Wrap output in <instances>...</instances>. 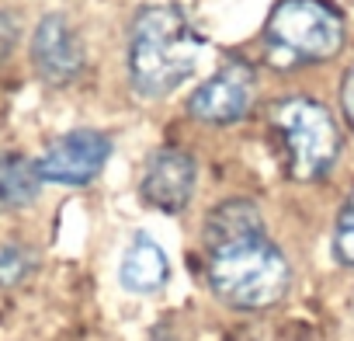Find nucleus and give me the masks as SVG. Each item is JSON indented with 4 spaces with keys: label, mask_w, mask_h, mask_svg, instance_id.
<instances>
[{
    "label": "nucleus",
    "mask_w": 354,
    "mask_h": 341,
    "mask_svg": "<svg viewBox=\"0 0 354 341\" xmlns=\"http://www.w3.org/2000/svg\"><path fill=\"white\" fill-rule=\"evenodd\" d=\"M271 125L285 146L288 175L295 182H316L333 167L340 153V132L333 115L313 98H285L271 112Z\"/></svg>",
    "instance_id": "7ed1b4c3"
},
{
    "label": "nucleus",
    "mask_w": 354,
    "mask_h": 341,
    "mask_svg": "<svg viewBox=\"0 0 354 341\" xmlns=\"http://www.w3.org/2000/svg\"><path fill=\"white\" fill-rule=\"evenodd\" d=\"M15 42H18V21L8 11H0V63L15 53Z\"/></svg>",
    "instance_id": "4468645a"
},
{
    "label": "nucleus",
    "mask_w": 354,
    "mask_h": 341,
    "mask_svg": "<svg viewBox=\"0 0 354 341\" xmlns=\"http://www.w3.org/2000/svg\"><path fill=\"white\" fill-rule=\"evenodd\" d=\"M42 175H39V164L28 160L25 153H8L0 157V213H11V209H25L28 202L39 199L42 189Z\"/></svg>",
    "instance_id": "9b49d317"
},
{
    "label": "nucleus",
    "mask_w": 354,
    "mask_h": 341,
    "mask_svg": "<svg viewBox=\"0 0 354 341\" xmlns=\"http://www.w3.org/2000/svg\"><path fill=\"white\" fill-rule=\"evenodd\" d=\"M209 289L233 310H268L274 306L292 282L285 254L264 237H243L209 251L205 265Z\"/></svg>",
    "instance_id": "f03ea898"
},
{
    "label": "nucleus",
    "mask_w": 354,
    "mask_h": 341,
    "mask_svg": "<svg viewBox=\"0 0 354 341\" xmlns=\"http://www.w3.org/2000/svg\"><path fill=\"white\" fill-rule=\"evenodd\" d=\"M111 157V139L97 129H73L46 146V153L35 160L42 182L56 185H91L101 167Z\"/></svg>",
    "instance_id": "39448f33"
},
{
    "label": "nucleus",
    "mask_w": 354,
    "mask_h": 341,
    "mask_svg": "<svg viewBox=\"0 0 354 341\" xmlns=\"http://www.w3.org/2000/svg\"><path fill=\"white\" fill-rule=\"evenodd\" d=\"M254 70L247 63H226L216 77H209L188 101V112L209 125H230L243 119L254 105Z\"/></svg>",
    "instance_id": "423d86ee"
},
{
    "label": "nucleus",
    "mask_w": 354,
    "mask_h": 341,
    "mask_svg": "<svg viewBox=\"0 0 354 341\" xmlns=\"http://www.w3.org/2000/svg\"><path fill=\"white\" fill-rule=\"evenodd\" d=\"M32 60L42 80L63 87L84 70V42L63 15H46L32 35Z\"/></svg>",
    "instance_id": "6e6552de"
},
{
    "label": "nucleus",
    "mask_w": 354,
    "mask_h": 341,
    "mask_svg": "<svg viewBox=\"0 0 354 341\" xmlns=\"http://www.w3.org/2000/svg\"><path fill=\"white\" fill-rule=\"evenodd\" d=\"M39 258L25 244H0V289H15L35 272Z\"/></svg>",
    "instance_id": "f8f14e48"
},
{
    "label": "nucleus",
    "mask_w": 354,
    "mask_h": 341,
    "mask_svg": "<svg viewBox=\"0 0 354 341\" xmlns=\"http://www.w3.org/2000/svg\"><path fill=\"white\" fill-rule=\"evenodd\" d=\"M198 60L202 39L177 8L149 4L136 15L129 32V77L139 94L163 98L177 91L195 73Z\"/></svg>",
    "instance_id": "f257e3e1"
},
{
    "label": "nucleus",
    "mask_w": 354,
    "mask_h": 341,
    "mask_svg": "<svg viewBox=\"0 0 354 341\" xmlns=\"http://www.w3.org/2000/svg\"><path fill=\"white\" fill-rule=\"evenodd\" d=\"M333 254H337V261L354 265V192H351L347 202L340 206L337 230H333Z\"/></svg>",
    "instance_id": "ddd939ff"
},
{
    "label": "nucleus",
    "mask_w": 354,
    "mask_h": 341,
    "mask_svg": "<svg viewBox=\"0 0 354 341\" xmlns=\"http://www.w3.org/2000/svg\"><path fill=\"white\" fill-rule=\"evenodd\" d=\"M257 234H264V220H261V209L250 199H226L205 220V247L209 251L219 247V244L257 237Z\"/></svg>",
    "instance_id": "9d476101"
},
{
    "label": "nucleus",
    "mask_w": 354,
    "mask_h": 341,
    "mask_svg": "<svg viewBox=\"0 0 354 341\" xmlns=\"http://www.w3.org/2000/svg\"><path fill=\"white\" fill-rule=\"evenodd\" d=\"M340 98H344V112H347V119H351V125H354V67H351L347 77H344V91H340Z\"/></svg>",
    "instance_id": "2eb2a0df"
},
{
    "label": "nucleus",
    "mask_w": 354,
    "mask_h": 341,
    "mask_svg": "<svg viewBox=\"0 0 354 341\" xmlns=\"http://www.w3.org/2000/svg\"><path fill=\"white\" fill-rule=\"evenodd\" d=\"M195 182H198V167L188 153L156 150L142 170L139 192H142L146 206H153L160 213H181L195 195Z\"/></svg>",
    "instance_id": "0eeeda50"
},
{
    "label": "nucleus",
    "mask_w": 354,
    "mask_h": 341,
    "mask_svg": "<svg viewBox=\"0 0 354 341\" xmlns=\"http://www.w3.org/2000/svg\"><path fill=\"white\" fill-rule=\"evenodd\" d=\"M118 282H122L129 292H139V296L160 292V289L170 282V261H167V251H163L153 237L136 234L132 244H129L125 254H122Z\"/></svg>",
    "instance_id": "1a4fd4ad"
},
{
    "label": "nucleus",
    "mask_w": 354,
    "mask_h": 341,
    "mask_svg": "<svg viewBox=\"0 0 354 341\" xmlns=\"http://www.w3.org/2000/svg\"><path fill=\"white\" fill-rule=\"evenodd\" d=\"M268 46L295 63L330 60L344 46V18L323 0H281L268 18Z\"/></svg>",
    "instance_id": "20e7f679"
}]
</instances>
